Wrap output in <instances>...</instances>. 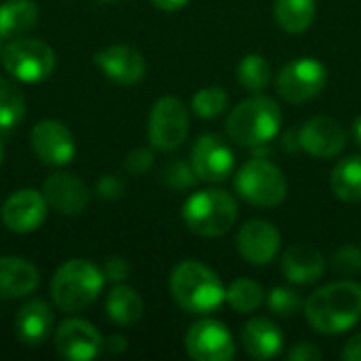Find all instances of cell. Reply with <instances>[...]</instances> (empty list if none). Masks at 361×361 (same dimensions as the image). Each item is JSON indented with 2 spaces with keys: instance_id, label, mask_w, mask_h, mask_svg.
<instances>
[{
  "instance_id": "obj_19",
  "label": "cell",
  "mask_w": 361,
  "mask_h": 361,
  "mask_svg": "<svg viewBox=\"0 0 361 361\" xmlns=\"http://www.w3.org/2000/svg\"><path fill=\"white\" fill-rule=\"evenodd\" d=\"M281 273L290 283L309 286L324 277L326 258L319 250L305 243H296L286 250L281 258Z\"/></svg>"
},
{
  "instance_id": "obj_25",
  "label": "cell",
  "mask_w": 361,
  "mask_h": 361,
  "mask_svg": "<svg viewBox=\"0 0 361 361\" xmlns=\"http://www.w3.org/2000/svg\"><path fill=\"white\" fill-rule=\"evenodd\" d=\"M106 311H108V317L114 324L131 326V324H135L144 315V300L140 298V294L133 288H129V286H116L108 294Z\"/></svg>"
},
{
  "instance_id": "obj_24",
  "label": "cell",
  "mask_w": 361,
  "mask_h": 361,
  "mask_svg": "<svg viewBox=\"0 0 361 361\" xmlns=\"http://www.w3.org/2000/svg\"><path fill=\"white\" fill-rule=\"evenodd\" d=\"M330 188L338 201L360 203L361 201V157L343 159L330 176Z\"/></svg>"
},
{
  "instance_id": "obj_7",
  "label": "cell",
  "mask_w": 361,
  "mask_h": 361,
  "mask_svg": "<svg viewBox=\"0 0 361 361\" xmlns=\"http://www.w3.org/2000/svg\"><path fill=\"white\" fill-rule=\"evenodd\" d=\"M2 63L21 82H42L55 68V53L42 40L15 38L2 51Z\"/></svg>"
},
{
  "instance_id": "obj_1",
  "label": "cell",
  "mask_w": 361,
  "mask_h": 361,
  "mask_svg": "<svg viewBox=\"0 0 361 361\" xmlns=\"http://www.w3.org/2000/svg\"><path fill=\"white\" fill-rule=\"evenodd\" d=\"M305 317L317 334H343L361 319V286L336 281L319 288L305 302Z\"/></svg>"
},
{
  "instance_id": "obj_20",
  "label": "cell",
  "mask_w": 361,
  "mask_h": 361,
  "mask_svg": "<svg viewBox=\"0 0 361 361\" xmlns=\"http://www.w3.org/2000/svg\"><path fill=\"white\" fill-rule=\"evenodd\" d=\"M241 343L250 357L273 360L283 349V334L279 332V328L273 322H269L264 317H256L243 326Z\"/></svg>"
},
{
  "instance_id": "obj_27",
  "label": "cell",
  "mask_w": 361,
  "mask_h": 361,
  "mask_svg": "<svg viewBox=\"0 0 361 361\" xmlns=\"http://www.w3.org/2000/svg\"><path fill=\"white\" fill-rule=\"evenodd\" d=\"M271 63L267 61L264 55L260 53H250L245 55L239 66H237V80L243 89L256 93V91H262L269 80H271Z\"/></svg>"
},
{
  "instance_id": "obj_36",
  "label": "cell",
  "mask_w": 361,
  "mask_h": 361,
  "mask_svg": "<svg viewBox=\"0 0 361 361\" xmlns=\"http://www.w3.org/2000/svg\"><path fill=\"white\" fill-rule=\"evenodd\" d=\"M123 192H125V184L116 176H104L97 182V195L104 197V199H110L112 201V199H118Z\"/></svg>"
},
{
  "instance_id": "obj_31",
  "label": "cell",
  "mask_w": 361,
  "mask_h": 361,
  "mask_svg": "<svg viewBox=\"0 0 361 361\" xmlns=\"http://www.w3.org/2000/svg\"><path fill=\"white\" fill-rule=\"evenodd\" d=\"M267 302H269V309L277 317H292V315H296V313H300L305 309V302H302L300 294L290 290V288H273Z\"/></svg>"
},
{
  "instance_id": "obj_22",
  "label": "cell",
  "mask_w": 361,
  "mask_h": 361,
  "mask_svg": "<svg viewBox=\"0 0 361 361\" xmlns=\"http://www.w3.org/2000/svg\"><path fill=\"white\" fill-rule=\"evenodd\" d=\"M53 326V313L44 300H30L25 302L17 317H15V328L17 336L23 345L27 347H38L47 341L49 332Z\"/></svg>"
},
{
  "instance_id": "obj_9",
  "label": "cell",
  "mask_w": 361,
  "mask_h": 361,
  "mask_svg": "<svg viewBox=\"0 0 361 361\" xmlns=\"http://www.w3.org/2000/svg\"><path fill=\"white\" fill-rule=\"evenodd\" d=\"M328 82L326 66L313 57L290 61L277 74V93L290 104H305L317 97Z\"/></svg>"
},
{
  "instance_id": "obj_30",
  "label": "cell",
  "mask_w": 361,
  "mask_h": 361,
  "mask_svg": "<svg viewBox=\"0 0 361 361\" xmlns=\"http://www.w3.org/2000/svg\"><path fill=\"white\" fill-rule=\"evenodd\" d=\"M228 106V95L222 87H203L192 97V110L201 118H214Z\"/></svg>"
},
{
  "instance_id": "obj_10",
  "label": "cell",
  "mask_w": 361,
  "mask_h": 361,
  "mask_svg": "<svg viewBox=\"0 0 361 361\" xmlns=\"http://www.w3.org/2000/svg\"><path fill=\"white\" fill-rule=\"evenodd\" d=\"M186 353L197 361H231L235 357V341L224 324L203 319L190 326L184 338Z\"/></svg>"
},
{
  "instance_id": "obj_12",
  "label": "cell",
  "mask_w": 361,
  "mask_h": 361,
  "mask_svg": "<svg viewBox=\"0 0 361 361\" xmlns=\"http://www.w3.org/2000/svg\"><path fill=\"white\" fill-rule=\"evenodd\" d=\"M34 154L44 165H66L74 159L76 146L70 129L59 121H40L30 133Z\"/></svg>"
},
{
  "instance_id": "obj_13",
  "label": "cell",
  "mask_w": 361,
  "mask_h": 361,
  "mask_svg": "<svg viewBox=\"0 0 361 361\" xmlns=\"http://www.w3.org/2000/svg\"><path fill=\"white\" fill-rule=\"evenodd\" d=\"M298 144L305 152H309L315 159H332L345 150L347 133L336 118L315 116L300 127Z\"/></svg>"
},
{
  "instance_id": "obj_39",
  "label": "cell",
  "mask_w": 361,
  "mask_h": 361,
  "mask_svg": "<svg viewBox=\"0 0 361 361\" xmlns=\"http://www.w3.org/2000/svg\"><path fill=\"white\" fill-rule=\"evenodd\" d=\"M104 345L110 353H123L127 349V341L123 336H110Z\"/></svg>"
},
{
  "instance_id": "obj_18",
  "label": "cell",
  "mask_w": 361,
  "mask_h": 361,
  "mask_svg": "<svg viewBox=\"0 0 361 361\" xmlns=\"http://www.w3.org/2000/svg\"><path fill=\"white\" fill-rule=\"evenodd\" d=\"M42 195L57 214L66 216H78L89 205V188L72 173H53L47 178L42 184Z\"/></svg>"
},
{
  "instance_id": "obj_35",
  "label": "cell",
  "mask_w": 361,
  "mask_h": 361,
  "mask_svg": "<svg viewBox=\"0 0 361 361\" xmlns=\"http://www.w3.org/2000/svg\"><path fill=\"white\" fill-rule=\"evenodd\" d=\"M102 273L108 281H123L129 277L131 273V264L125 260V258H118V256H112L104 262L102 267Z\"/></svg>"
},
{
  "instance_id": "obj_26",
  "label": "cell",
  "mask_w": 361,
  "mask_h": 361,
  "mask_svg": "<svg viewBox=\"0 0 361 361\" xmlns=\"http://www.w3.org/2000/svg\"><path fill=\"white\" fill-rule=\"evenodd\" d=\"M273 15L281 30L300 34L315 19V0H275Z\"/></svg>"
},
{
  "instance_id": "obj_21",
  "label": "cell",
  "mask_w": 361,
  "mask_h": 361,
  "mask_svg": "<svg viewBox=\"0 0 361 361\" xmlns=\"http://www.w3.org/2000/svg\"><path fill=\"white\" fill-rule=\"evenodd\" d=\"M38 271L23 258L4 256L0 258V298L27 296L38 288Z\"/></svg>"
},
{
  "instance_id": "obj_40",
  "label": "cell",
  "mask_w": 361,
  "mask_h": 361,
  "mask_svg": "<svg viewBox=\"0 0 361 361\" xmlns=\"http://www.w3.org/2000/svg\"><path fill=\"white\" fill-rule=\"evenodd\" d=\"M188 0H152V4L161 11H180Z\"/></svg>"
},
{
  "instance_id": "obj_14",
  "label": "cell",
  "mask_w": 361,
  "mask_h": 361,
  "mask_svg": "<svg viewBox=\"0 0 361 361\" xmlns=\"http://www.w3.org/2000/svg\"><path fill=\"white\" fill-rule=\"evenodd\" d=\"M55 349L63 360L91 361L104 349V338L89 322L68 319L55 332Z\"/></svg>"
},
{
  "instance_id": "obj_34",
  "label": "cell",
  "mask_w": 361,
  "mask_h": 361,
  "mask_svg": "<svg viewBox=\"0 0 361 361\" xmlns=\"http://www.w3.org/2000/svg\"><path fill=\"white\" fill-rule=\"evenodd\" d=\"M154 163V154L148 150V148H135L127 154L125 159V169L131 173V176H142L146 173Z\"/></svg>"
},
{
  "instance_id": "obj_32",
  "label": "cell",
  "mask_w": 361,
  "mask_h": 361,
  "mask_svg": "<svg viewBox=\"0 0 361 361\" xmlns=\"http://www.w3.org/2000/svg\"><path fill=\"white\" fill-rule=\"evenodd\" d=\"M330 267L341 277H355L361 273V250L357 245H343L338 247L332 258Z\"/></svg>"
},
{
  "instance_id": "obj_38",
  "label": "cell",
  "mask_w": 361,
  "mask_h": 361,
  "mask_svg": "<svg viewBox=\"0 0 361 361\" xmlns=\"http://www.w3.org/2000/svg\"><path fill=\"white\" fill-rule=\"evenodd\" d=\"M341 357L345 361H361V334H355L353 338L347 341Z\"/></svg>"
},
{
  "instance_id": "obj_28",
  "label": "cell",
  "mask_w": 361,
  "mask_h": 361,
  "mask_svg": "<svg viewBox=\"0 0 361 361\" xmlns=\"http://www.w3.org/2000/svg\"><path fill=\"white\" fill-rule=\"evenodd\" d=\"M264 300V290L254 279H235L226 290V302L237 313H252L256 311Z\"/></svg>"
},
{
  "instance_id": "obj_43",
  "label": "cell",
  "mask_w": 361,
  "mask_h": 361,
  "mask_svg": "<svg viewBox=\"0 0 361 361\" xmlns=\"http://www.w3.org/2000/svg\"><path fill=\"white\" fill-rule=\"evenodd\" d=\"M0 163H2V142H0Z\"/></svg>"
},
{
  "instance_id": "obj_42",
  "label": "cell",
  "mask_w": 361,
  "mask_h": 361,
  "mask_svg": "<svg viewBox=\"0 0 361 361\" xmlns=\"http://www.w3.org/2000/svg\"><path fill=\"white\" fill-rule=\"evenodd\" d=\"M2 40V38H0ZM2 51H4V47H2V42H0V59H2Z\"/></svg>"
},
{
  "instance_id": "obj_29",
  "label": "cell",
  "mask_w": 361,
  "mask_h": 361,
  "mask_svg": "<svg viewBox=\"0 0 361 361\" xmlns=\"http://www.w3.org/2000/svg\"><path fill=\"white\" fill-rule=\"evenodd\" d=\"M25 116V99L17 85L0 78V129H13Z\"/></svg>"
},
{
  "instance_id": "obj_8",
  "label": "cell",
  "mask_w": 361,
  "mask_h": 361,
  "mask_svg": "<svg viewBox=\"0 0 361 361\" xmlns=\"http://www.w3.org/2000/svg\"><path fill=\"white\" fill-rule=\"evenodd\" d=\"M188 135V110L178 97H161L148 116V137L154 148L171 152L186 142Z\"/></svg>"
},
{
  "instance_id": "obj_37",
  "label": "cell",
  "mask_w": 361,
  "mask_h": 361,
  "mask_svg": "<svg viewBox=\"0 0 361 361\" xmlns=\"http://www.w3.org/2000/svg\"><path fill=\"white\" fill-rule=\"evenodd\" d=\"M288 360L290 361H322L324 360V353L311 345V343H298L294 349H290L288 353Z\"/></svg>"
},
{
  "instance_id": "obj_23",
  "label": "cell",
  "mask_w": 361,
  "mask_h": 361,
  "mask_svg": "<svg viewBox=\"0 0 361 361\" xmlns=\"http://www.w3.org/2000/svg\"><path fill=\"white\" fill-rule=\"evenodd\" d=\"M38 21L34 0H6L0 4V38L15 40L30 32Z\"/></svg>"
},
{
  "instance_id": "obj_41",
  "label": "cell",
  "mask_w": 361,
  "mask_h": 361,
  "mask_svg": "<svg viewBox=\"0 0 361 361\" xmlns=\"http://www.w3.org/2000/svg\"><path fill=\"white\" fill-rule=\"evenodd\" d=\"M353 137H355V142H357V146L361 148V114L353 121Z\"/></svg>"
},
{
  "instance_id": "obj_5",
  "label": "cell",
  "mask_w": 361,
  "mask_h": 361,
  "mask_svg": "<svg viewBox=\"0 0 361 361\" xmlns=\"http://www.w3.org/2000/svg\"><path fill=\"white\" fill-rule=\"evenodd\" d=\"M237 201L220 188H209L188 197L182 209L186 226L199 237H222L237 222Z\"/></svg>"
},
{
  "instance_id": "obj_44",
  "label": "cell",
  "mask_w": 361,
  "mask_h": 361,
  "mask_svg": "<svg viewBox=\"0 0 361 361\" xmlns=\"http://www.w3.org/2000/svg\"><path fill=\"white\" fill-rule=\"evenodd\" d=\"M102 2H114V0H102Z\"/></svg>"
},
{
  "instance_id": "obj_3",
  "label": "cell",
  "mask_w": 361,
  "mask_h": 361,
  "mask_svg": "<svg viewBox=\"0 0 361 361\" xmlns=\"http://www.w3.org/2000/svg\"><path fill=\"white\" fill-rule=\"evenodd\" d=\"M281 127V110L277 102L254 95L237 104L226 118V133L239 146H262L271 142Z\"/></svg>"
},
{
  "instance_id": "obj_15",
  "label": "cell",
  "mask_w": 361,
  "mask_h": 361,
  "mask_svg": "<svg viewBox=\"0 0 361 361\" xmlns=\"http://www.w3.org/2000/svg\"><path fill=\"white\" fill-rule=\"evenodd\" d=\"M281 247V235L277 226L267 220H250L237 235V250L245 262L254 267L271 264Z\"/></svg>"
},
{
  "instance_id": "obj_2",
  "label": "cell",
  "mask_w": 361,
  "mask_h": 361,
  "mask_svg": "<svg viewBox=\"0 0 361 361\" xmlns=\"http://www.w3.org/2000/svg\"><path fill=\"white\" fill-rule=\"evenodd\" d=\"M169 290L178 307L195 315L214 313L226 300L220 277L197 260H184L171 271Z\"/></svg>"
},
{
  "instance_id": "obj_11",
  "label": "cell",
  "mask_w": 361,
  "mask_h": 361,
  "mask_svg": "<svg viewBox=\"0 0 361 361\" xmlns=\"http://www.w3.org/2000/svg\"><path fill=\"white\" fill-rule=\"evenodd\" d=\"M190 165L199 180L224 182L235 167V154L220 135L205 133L195 142L190 150Z\"/></svg>"
},
{
  "instance_id": "obj_17",
  "label": "cell",
  "mask_w": 361,
  "mask_h": 361,
  "mask_svg": "<svg viewBox=\"0 0 361 361\" xmlns=\"http://www.w3.org/2000/svg\"><path fill=\"white\" fill-rule=\"evenodd\" d=\"M95 66L118 85H133L144 78V55L127 44H112L95 55Z\"/></svg>"
},
{
  "instance_id": "obj_4",
  "label": "cell",
  "mask_w": 361,
  "mask_h": 361,
  "mask_svg": "<svg viewBox=\"0 0 361 361\" xmlns=\"http://www.w3.org/2000/svg\"><path fill=\"white\" fill-rule=\"evenodd\" d=\"M104 273L89 260H68L51 281L53 302L63 313H76L89 307L104 288Z\"/></svg>"
},
{
  "instance_id": "obj_16",
  "label": "cell",
  "mask_w": 361,
  "mask_h": 361,
  "mask_svg": "<svg viewBox=\"0 0 361 361\" xmlns=\"http://www.w3.org/2000/svg\"><path fill=\"white\" fill-rule=\"evenodd\" d=\"M47 199L42 192L23 188L6 199L2 205V220L13 233H32L47 218Z\"/></svg>"
},
{
  "instance_id": "obj_33",
  "label": "cell",
  "mask_w": 361,
  "mask_h": 361,
  "mask_svg": "<svg viewBox=\"0 0 361 361\" xmlns=\"http://www.w3.org/2000/svg\"><path fill=\"white\" fill-rule=\"evenodd\" d=\"M195 176H197V173H195L192 165H188V163H184V161H173V163H169L167 169H165V182H167L171 188H180V190L195 186V182H197Z\"/></svg>"
},
{
  "instance_id": "obj_6",
  "label": "cell",
  "mask_w": 361,
  "mask_h": 361,
  "mask_svg": "<svg viewBox=\"0 0 361 361\" xmlns=\"http://www.w3.org/2000/svg\"><path fill=\"white\" fill-rule=\"evenodd\" d=\"M237 192L256 207H277L288 195L283 171L267 159H250L237 173Z\"/></svg>"
}]
</instances>
